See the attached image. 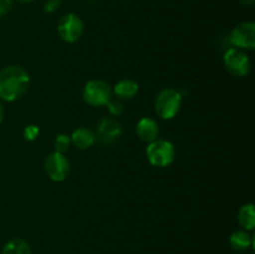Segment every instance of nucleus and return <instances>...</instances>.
Instances as JSON below:
<instances>
[{
	"label": "nucleus",
	"mask_w": 255,
	"mask_h": 254,
	"mask_svg": "<svg viewBox=\"0 0 255 254\" xmlns=\"http://www.w3.org/2000/svg\"><path fill=\"white\" fill-rule=\"evenodd\" d=\"M30 76L19 65L6 66L0 71V100L12 102L27 91Z\"/></svg>",
	"instance_id": "nucleus-1"
},
{
	"label": "nucleus",
	"mask_w": 255,
	"mask_h": 254,
	"mask_svg": "<svg viewBox=\"0 0 255 254\" xmlns=\"http://www.w3.org/2000/svg\"><path fill=\"white\" fill-rule=\"evenodd\" d=\"M182 105V96L174 89L162 90L154 101V111L161 119L172 120L178 114Z\"/></svg>",
	"instance_id": "nucleus-2"
},
{
	"label": "nucleus",
	"mask_w": 255,
	"mask_h": 254,
	"mask_svg": "<svg viewBox=\"0 0 255 254\" xmlns=\"http://www.w3.org/2000/svg\"><path fill=\"white\" fill-rule=\"evenodd\" d=\"M82 97L90 106H105L112 99V89L104 80H90L82 90Z\"/></svg>",
	"instance_id": "nucleus-3"
},
{
	"label": "nucleus",
	"mask_w": 255,
	"mask_h": 254,
	"mask_svg": "<svg viewBox=\"0 0 255 254\" xmlns=\"http://www.w3.org/2000/svg\"><path fill=\"white\" fill-rule=\"evenodd\" d=\"M147 159L154 167H167L174 161V146L166 139L151 142L146 149Z\"/></svg>",
	"instance_id": "nucleus-4"
},
{
	"label": "nucleus",
	"mask_w": 255,
	"mask_h": 254,
	"mask_svg": "<svg viewBox=\"0 0 255 254\" xmlns=\"http://www.w3.org/2000/svg\"><path fill=\"white\" fill-rule=\"evenodd\" d=\"M84 32V22L74 12L64 15L57 24V34L65 42H75L81 37Z\"/></svg>",
	"instance_id": "nucleus-5"
},
{
	"label": "nucleus",
	"mask_w": 255,
	"mask_h": 254,
	"mask_svg": "<svg viewBox=\"0 0 255 254\" xmlns=\"http://www.w3.org/2000/svg\"><path fill=\"white\" fill-rule=\"evenodd\" d=\"M223 61L227 70L237 77L247 76L251 71V60L248 55L237 47H231L227 50Z\"/></svg>",
	"instance_id": "nucleus-6"
},
{
	"label": "nucleus",
	"mask_w": 255,
	"mask_h": 254,
	"mask_svg": "<svg viewBox=\"0 0 255 254\" xmlns=\"http://www.w3.org/2000/svg\"><path fill=\"white\" fill-rule=\"evenodd\" d=\"M45 172L54 182H62L69 176V159L64 156V153L54 152L45 161Z\"/></svg>",
	"instance_id": "nucleus-7"
},
{
	"label": "nucleus",
	"mask_w": 255,
	"mask_h": 254,
	"mask_svg": "<svg viewBox=\"0 0 255 254\" xmlns=\"http://www.w3.org/2000/svg\"><path fill=\"white\" fill-rule=\"evenodd\" d=\"M231 42L239 49L252 50L255 47V24L252 21L241 22L231 32Z\"/></svg>",
	"instance_id": "nucleus-8"
},
{
	"label": "nucleus",
	"mask_w": 255,
	"mask_h": 254,
	"mask_svg": "<svg viewBox=\"0 0 255 254\" xmlns=\"http://www.w3.org/2000/svg\"><path fill=\"white\" fill-rule=\"evenodd\" d=\"M136 133L139 137V139L147 143L156 141L159 134V127L154 120L149 117H143L138 121L136 126Z\"/></svg>",
	"instance_id": "nucleus-9"
},
{
	"label": "nucleus",
	"mask_w": 255,
	"mask_h": 254,
	"mask_svg": "<svg viewBox=\"0 0 255 254\" xmlns=\"http://www.w3.org/2000/svg\"><path fill=\"white\" fill-rule=\"evenodd\" d=\"M70 139H71V143H74L77 148L87 149L95 143L96 137H95L94 132L90 131L89 128L80 127V128L75 129V131L72 132Z\"/></svg>",
	"instance_id": "nucleus-10"
},
{
	"label": "nucleus",
	"mask_w": 255,
	"mask_h": 254,
	"mask_svg": "<svg viewBox=\"0 0 255 254\" xmlns=\"http://www.w3.org/2000/svg\"><path fill=\"white\" fill-rule=\"evenodd\" d=\"M114 92L116 94V96L119 97L120 100L129 101V100L133 99L137 95V92H138V84H137L134 80L131 79L121 80V81L117 82L116 86L114 87Z\"/></svg>",
	"instance_id": "nucleus-11"
},
{
	"label": "nucleus",
	"mask_w": 255,
	"mask_h": 254,
	"mask_svg": "<svg viewBox=\"0 0 255 254\" xmlns=\"http://www.w3.org/2000/svg\"><path fill=\"white\" fill-rule=\"evenodd\" d=\"M253 243L251 234L247 231H236L232 233L231 238H229V244H231L232 249L237 252H244L249 248Z\"/></svg>",
	"instance_id": "nucleus-12"
},
{
	"label": "nucleus",
	"mask_w": 255,
	"mask_h": 254,
	"mask_svg": "<svg viewBox=\"0 0 255 254\" xmlns=\"http://www.w3.org/2000/svg\"><path fill=\"white\" fill-rule=\"evenodd\" d=\"M238 222L244 231H253L255 227V213L254 204L248 203L244 204L238 213Z\"/></svg>",
	"instance_id": "nucleus-13"
},
{
	"label": "nucleus",
	"mask_w": 255,
	"mask_h": 254,
	"mask_svg": "<svg viewBox=\"0 0 255 254\" xmlns=\"http://www.w3.org/2000/svg\"><path fill=\"white\" fill-rule=\"evenodd\" d=\"M1 254H31V248L24 239H11L4 246Z\"/></svg>",
	"instance_id": "nucleus-14"
},
{
	"label": "nucleus",
	"mask_w": 255,
	"mask_h": 254,
	"mask_svg": "<svg viewBox=\"0 0 255 254\" xmlns=\"http://www.w3.org/2000/svg\"><path fill=\"white\" fill-rule=\"evenodd\" d=\"M100 132H101L102 137H117L120 133V125L105 120L100 126Z\"/></svg>",
	"instance_id": "nucleus-15"
},
{
	"label": "nucleus",
	"mask_w": 255,
	"mask_h": 254,
	"mask_svg": "<svg viewBox=\"0 0 255 254\" xmlns=\"http://www.w3.org/2000/svg\"><path fill=\"white\" fill-rule=\"evenodd\" d=\"M70 144H71V139H70L67 134H59L54 141L55 152L64 153V152H66L70 148Z\"/></svg>",
	"instance_id": "nucleus-16"
},
{
	"label": "nucleus",
	"mask_w": 255,
	"mask_h": 254,
	"mask_svg": "<svg viewBox=\"0 0 255 254\" xmlns=\"http://www.w3.org/2000/svg\"><path fill=\"white\" fill-rule=\"evenodd\" d=\"M40 133V129L36 125H29L24 128V138L27 141H34L37 138Z\"/></svg>",
	"instance_id": "nucleus-17"
},
{
	"label": "nucleus",
	"mask_w": 255,
	"mask_h": 254,
	"mask_svg": "<svg viewBox=\"0 0 255 254\" xmlns=\"http://www.w3.org/2000/svg\"><path fill=\"white\" fill-rule=\"evenodd\" d=\"M107 106H109L110 112H111L112 115H115V116H119V115L122 114V111H124V106H122V104L119 100L111 99L107 102Z\"/></svg>",
	"instance_id": "nucleus-18"
},
{
	"label": "nucleus",
	"mask_w": 255,
	"mask_h": 254,
	"mask_svg": "<svg viewBox=\"0 0 255 254\" xmlns=\"http://www.w3.org/2000/svg\"><path fill=\"white\" fill-rule=\"evenodd\" d=\"M60 5H61V0H47L44 5V11L47 14H51L59 9Z\"/></svg>",
	"instance_id": "nucleus-19"
},
{
	"label": "nucleus",
	"mask_w": 255,
	"mask_h": 254,
	"mask_svg": "<svg viewBox=\"0 0 255 254\" xmlns=\"http://www.w3.org/2000/svg\"><path fill=\"white\" fill-rule=\"evenodd\" d=\"M12 5V0H0V17L6 15L10 11Z\"/></svg>",
	"instance_id": "nucleus-20"
},
{
	"label": "nucleus",
	"mask_w": 255,
	"mask_h": 254,
	"mask_svg": "<svg viewBox=\"0 0 255 254\" xmlns=\"http://www.w3.org/2000/svg\"><path fill=\"white\" fill-rule=\"evenodd\" d=\"M241 2L243 5H246V6H251V5H253L254 0H241Z\"/></svg>",
	"instance_id": "nucleus-21"
},
{
	"label": "nucleus",
	"mask_w": 255,
	"mask_h": 254,
	"mask_svg": "<svg viewBox=\"0 0 255 254\" xmlns=\"http://www.w3.org/2000/svg\"><path fill=\"white\" fill-rule=\"evenodd\" d=\"M2 119H4V107H2L1 102H0V124H1Z\"/></svg>",
	"instance_id": "nucleus-22"
},
{
	"label": "nucleus",
	"mask_w": 255,
	"mask_h": 254,
	"mask_svg": "<svg viewBox=\"0 0 255 254\" xmlns=\"http://www.w3.org/2000/svg\"><path fill=\"white\" fill-rule=\"evenodd\" d=\"M17 2H20V4H30V2H32L34 0H16Z\"/></svg>",
	"instance_id": "nucleus-23"
}]
</instances>
